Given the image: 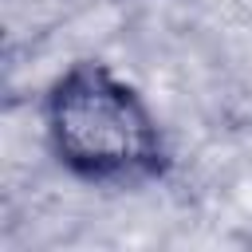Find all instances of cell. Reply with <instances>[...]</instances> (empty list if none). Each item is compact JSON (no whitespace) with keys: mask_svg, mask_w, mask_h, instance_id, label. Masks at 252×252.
<instances>
[{"mask_svg":"<svg viewBox=\"0 0 252 252\" xmlns=\"http://www.w3.org/2000/svg\"><path fill=\"white\" fill-rule=\"evenodd\" d=\"M39 122L55 165L94 189H142L173 165L158 110L102 59L67 63L43 91Z\"/></svg>","mask_w":252,"mask_h":252,"instance_id":"cell-1","label":"cell"}]
</instances>
